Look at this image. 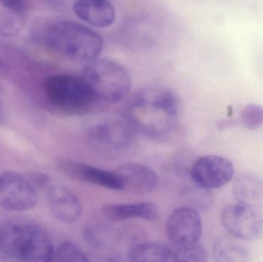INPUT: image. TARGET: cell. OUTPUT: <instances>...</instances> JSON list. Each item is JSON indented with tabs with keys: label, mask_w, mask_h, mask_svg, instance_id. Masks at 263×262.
I'll return each instance as SVG.
<instances>
[{
	"label": "cell",
	"mask_w": 263,
	"mask_h": 262,
	"mask_svg": "<svg viewBox=\"0 0 263 262\" xmlns=\"http://www.w3.org/2000/svg\"><path fill=\"white\" fill-rule=\"evenodd\" d=\"M125 117L143 136L156 141L168 139L179 123V98L170 89H146L129 103Z\"/></svg>",
	"instance_id": "cell-1"
},
{
	"label": "cell",
	"mask_w": 263,
	"mask_h": 262,
	"mask_svg": "<svg viewBox=\"0 0 263 262\" xmlns=\"http://www.w3.org/2000/svg\"><path fill=\"white\" fill-rule=\"evenodd\" d=\"M53 246L40 225L22 220L11 221L0 232V255L8 261H53Z\"/></svg>",
	"instance_id": "cell-2"
},
{
	"label": "cell",
	"mask_w": 263,
	"mask_h": 262,
	"mask_svg": "<svg viewBox=\"0 0 263 262\" xmlns=\"http://www.w3.org/2000/svg\"><path fill=\"white\" fill-rule=\"evenodd\" d=\"M84 132L91 147L107 158L124 157L136 146V131L126 117L116 114H100L88 118Z\"/></svg>",
	"instance_id": "cell-3"
},
{
	"label": "cell",
	"mask_w": 263,
	"mask_h": 262,
	"mask_svg": "<svg viewBox=\"0 0 263 262\" xmlns=\"http://www.w3.org/2000/svg\"><path fill=\"white\" fill-rule=\"evenodd\" d=\"M44 38L50 49L72 61L90 63L98 58L103 48L99 34L76 22L55 23L46 31Z\"/></svg>",
	"instance_id": "cell-4"
},
{
	"label": "cell",
	"mask_w": 263,
	"mask_h": 262,
	"mask_svg": "<svg viewBox=\"0 0 263 262\" xmlns=\"http://www.w3.org/2000/svg\"><path fill=\"white\" fill-rule=\"evenodd\" d=\"M44 91L49 103L68 115L89 113L100 103L82 75H51L45 81Z\"/></svg>",
	"instance_id": "cell-5"
},
{
	"label": "cell",
	"mask_w": 263,
	"mask_h": 262,
	"mask_svg": "<svg viewBox=\"0 0 263 262\" xmlns=\"http://www.w3.org/2000/svg\"><path fill=\"white\" fill-rule=\"evenodd\" d=\"M82 76L92 89L99 102L116 103L129 94L131 80L124 67L106 58L88 63Z\"/></svg>",
	"instance_id": "cell-6"
},
{
	"label": "cell",
	"mask_w": 263,
	"mask_h": 262,
	"mask_svg": "<svg viewBox=\"0 0 263 262\" xmlns=\"http://www.w3.org/2000/svg\"><path fill=\"white\" fill-rule=\"evenodd\" d=\"M222 223L230 235L241 240H256L263 235V212L259 208L234 203L224 208Z\"/></svg>",
	"instance_id": "cell-7"
},
{
	"label": "cell",
	"mask_w": 263,
	"mask_h": 262,
	"mask_svg": "<svg viewBox=\"0 0 263 262\" xmlns=\"http://www.w3.org/2000/svg\"><path fill=\"white\" fill-rule=\"evenodd\" d=\"M38 193L26 176L6 171L0 174V206L12 212L30 210L36 206Z\"/></svg>",
	"instance_id": "cell-8"
},
{
	"label": "cell",
	"mask_w": 263,
	"mask_h": 262,
	"mask_svg": "<svg viewBox=\"0 0 263 262\" xmlns=\"http://www.w3.org/2000/svg\"><path fill=\"white\" fill-rule=\"evenodd\" d=\"M167 238L173 249H183L197 244L202 233V218L191 207L175 209L166 221Z\"/></svg>",
	"instance_id": "cell-9"
},
{
	"label": "cell",
	"mask_w": 263,
	"mask_h": 262,
	"mask_svg": "<svg viewBox=\"0 0 263 262\" xmlns=\"http://www.w3.org/2000/svg\"><path fill=\"white\" fill-rule=\"evenodd\" d=\"M234 172V166L228 158L220 155H204L193 163L190 176L196 186L210 191L230 183Z\"/></svg>",
	"instance_id": "cell-10"
},
{
	"label": "cell",
	"mask_w": 263,
	"mask_h": 262,
	"mask_svg": "<svg viewBox=\"0 0 263 262\" xmlns=\"http://www.w3.org/2000/svg\"><path fill=\"white\" fill-rule=\"evenodd\" d=\"M60 169L63 173L76 181L96 185L110 190H125L123 180L116 171L110 172L72 160L62 161Z\"/></svg>",
	"instance_id": "cell-11"
},
{
	"label": "cell",
	"mask_w": 263,
	"mask_h": 262,
	"mask_svg": "<svg viewBox=\"0 0 263 262\" xmlns=\"http://www.w3.org/2000/svg\"><path fill=\"white\" fill-rule=\"evenodd\" d=\"M47 201L54 218L69 225L77 223L82 215L83 205L77 195L64 186H49L47 190Z\"/></svg>",
	"instance_id": "cell-12"
},
{
	"label": "cell",
	"mask_w": 263,
	"mask_h": 262,
	"mask_svg": "<svg viewBox=\"0 0 263 262\" xmlns=\"http://www.w3.org/2000/svg\"><path fill=\"white\" fill-rule=\"evenodd\" d=\"M116 172L123 180L125 189L133 193H152L159 187V175L143 165H124L119 167Z\"/></svg>",
	"instance_id": "cell-13"
},
{
	"label": "cell",
	"mask_w": 263,
	"mask_h": 262,
	"mask_svg": "<svg viewBox=\"0 0 263 262\" xmlns=\"http://www.w3.org/2000/svg\"><path fill=\"white\" fill-rule=\"evenodd\" d=\"M101 214L109 221H122L129 219L155 221L159 217V209L154 203L143 201L136 203H111L103 206Z\"/></svg>",
	"instance_id": "cell-14"
},
{
	"label": "cell",
	"mask_w": 263,
	"mask_h": 262,
	"mask_svg": "<svg viewBox=\"0 0 263 262\" xmlns=\"http://www.w3.org/2000/svg\"><path fill=\"white\" fill-rule=\"evenodd\" d=\"M72 9L78 18L96 27H108L115 21V8L108 0H77Z\"/></svg>",
	"instance_id": "cell-15"
},
{
	"label": "cell",
	"mask_w": 263,
	"mask_h": 262,
	"mask_svg": "<svg viewBox=\"0 0 263 262\" xmlns=\"http://www.w3.org/2000/svg\"><path fill=\"white\" fill-rule=\"evenodd\" d=\"M233 192L238 203L263 207V178L255 174L239 175L233 183Z\"/></svg>",
	"instance_id": "cell-16"
},
{
	"label": "cell",
	"mask_w": 263,
	"mask_h": 262,
	"mask_svg": "<svg viewBox=\"0 0 263 262\" xmlns=\"http://www.w3.org/2000/svg\"><path fill=\"white\" fill-rule=\"evenodd\" d=\"M129 261L134 262L176 261L174 250L159 243H138L129 250Z\"/></svg>",
	"instance_id": "cell-17"
},
{
	"label": "cell",
	"mask_w": 263,
	"mask_h": 262,
	"mask_svg": "<svg viewBox=\"0 0 263 262\" xmlns=\"http://www.w3.org/2000/svg\"><path fill=\"white\" fill-rule=\"evenodd\" d=\"M239 238L230 235L217 238L213 245V255L217 261L244 262L249 261L248 249Z\"/></svg>",
	"instance_id": "cell-18"
},
{
	"label": "cell",
	"mask_w": 263,
	"mask_h": 262,
	"mask_svg": "<svg viewBox=\"0 0 263 262\" xmlns=\"http://www.w3.org/2000/svg\"><path fill=\"white\" fill-rule=\"evenodd\" d=\"M24 14L7 10L0 12V36L16 35L24 27Z\"/></svg>",
	"instance_id": "cell-19"
},
{
	"label": "cell",
	"mask_w": 263,
	"mask_h": 262,
	"mask_svg": "<svg viewBox=\"0 0 263 262\" xmlns=\"http://www.w3.org/2000/svg\"><path fill=\"white\" fill-rule=\"evenodd\" d=\"M53 261L85 262L89 258L75 243L63 241L54 250Z\"/></svg>",
	"instance_id": "cell-20"
},
{
	"label": "cell",
	"mask_w": 263,
	"mask_h": 262,
	"mask_svg": "<svg viewBox=\"0 0 263 262\" xmlns=\"http://www.w3.org/2000/svg\"><path fill=\"white\" fill-rule=\"evenodd\" d=\"M241 122L249 130H256L263 125V107L259 105L250 104L241 112Z\"/></svg>",
	"instance_id": "cell-21"
},
{
	"label": "cell",
	"mask_w": 263,
	"mask_h": 262,
	"mask_svg": "<svg viewBox=\"0 0 263 262\" xmlns=\"http://www.w3.org/2000/svg\"><path fill=\"white\" fill-rule=\"evenodd\" d=\"M173 250L176 261L203 262L208 258L206 249L199 243L183 249H173Z\"/></svg>",
	"instance_id": "cell-22"
},
{
	"label": "cell",
	"mask_w": 263,
	"mask_h": 262,
	"mask_svg": "<svg viewBox=\"0 0 263 262\" xmlns=\"http://www.w3.org/2000/svg\"><path fill=\"white\" fill-rule=\"evenodd\" d=\"M86 238L88 243L96 248H102L109 241V230L103 225L89 226L86 231Z\"/></svg>",
	"instance_id": "cell-23"
},
{
	"label": "cell",
	"mask_w": 263,
	"mask_h": 262,
	"mask_svg": "<svg viewBox=\"0 0 263 262\" xmlns=\"http://www.w3.org/2000/svg\"><path fill=\"white\" fill-rule=\"evenodd\" d=\"M26 176L36 190H43L49 187L50 177L44 172H30Z\"/></svg>",
	"instance_id": "cell-24"
},
{
	"label": "cell",
	"mask_w": 263,
	"mask_h": 262,
	"mask_svg": "<svg viewBox=\"0 0 263 262\" xmlns=\"http://www.w3.org/2000/svg\"><path fill=\"white\" fill-rule=\"evenodd\" d=\"M0 4L11 12L24 14L28 8V0H0Z\"/></svg>",
	"instance_id": "cell-25"
},
{
	"label": "cell",
	"mask_w": 263,
	"mask_h": 262,
	"mask_svg": "<svg viewBox=\"0 0 263 262\" xmlns=\"http://www.w3.org/2000/svg\"><path fill=\"white\" fill-rule=\"evenodd\" d=\"M6 122V112H5L4 109L0 103V125L4 124Z\"/></svg>",
	"instance_id": "cell-26"
},
{
	"label": "cell",
	"mask_w": 263,
	"mask_h": 262,
	"mask_svg": "<svg viewBox=\"0 0 263 262\" xmlns=\"http://www.w3.org/2000/svg\"><path fill=\"white\" fill-rule=\"evenodd\" d=\"M2 66H3V62H2L1 58H0V69H1Z\"/></svg>",
	"instance_id": "cell-27"
},
{
	"label": "cell",
	"mask_w": 263,
	"mask_h": 262,
	"mask_svg": "<svg viewBox=\"0 0 263 262\" xmlns=\"http://www.w3.org/2000/svg\"><path fill=\"white\" fill-rule=\"evenodd\" d=\"M2 90V86L1 84H0V92H1Z\"/></svg>",
	"instance_id": "cell-28"
},
{
	"label": "cell",
	"mask_w": 263,
	"mask_h": 262,
	"mask_svg": "<svg viewBox=\"0 0 263 262\" xmlns=\"http://www.w3.org/2000/svg\"><path fill=\"white\" fill-rule=\"evenodd\" d=\"M0 232H1V229H0Z\"/></svg>",
	"instance_id": "cell-29"
}]
</instances>
